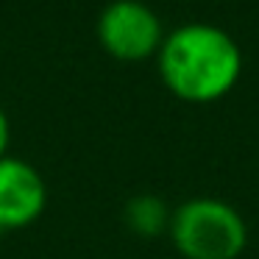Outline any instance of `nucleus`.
<instances>
[{
  "instance_id": "nucleus-7",
  "label": "nucleus",
  "mask_w": 259,
  "mask_h": 259,
  "mask_svg": "<svg viewBox=\"0 0 259 259\" xmlns=\"http://www.w3.org/2000/svg\"><path fill=\"white\" fill-rule=\"evenodd\" d=\"M3 231H6V229H3V226H0V234H3Z\"/></svg>"
},
{
  "instance_id": "nucleus-3",
  "label": "nucleus",
  "mask_w": 259,
  "mask_h": 259,
  "mask_svg": "<svg viewBox=\"0 0 259 259\" xmlns=\"http://www.w3.org/2000/svg\"><path fill=\"white\" fill-rule=\"evenodd\" d=\"M98 42L120 62H142L162 48V20L140 0H112L98 17Z\"/></svg>"
},
{
  "instance_id": "nucleus-4",
  "label": "nucleus",
  "mask_w": 259,
  "mask_h": 259,
  "mask_svg": "<svg viewBox=\"0 0 259 259\" xmlns=\"http://www.w3.org/2000/svg\"><path fill=\"white\" fill-rule=\"evenodd\" d=\"M48 206V184L31 162L17 156L0 159V226L25 229Z\"/></svg>"
},
{
  "instance_id": "nucleus-2",
  "label": "nucleus",
  "mask_w": 259,
  "mask_h": 259,
  "mask_svg": "<svg viewBox=\"0 0 259 259\" xmlns=\"http://www.w3.org/2000/svg\"><path fill=\"white\" fill-rule=\"evenodd\" d=\"M170 240L184 259H237L245 251L242 214L220 198H192L170 214Z\"/></svg>"
},
{
  "instance_id": "nucleus-6",
  "label": "nucleus",
  "mask_w": 259,
  "mask_h": 259,
  "mask_svg": "<svg viewBox=\"0 0 259 259\" xmlns=\"http://www.w3.org/2000/svg\"><path fill=\"white\" fill-rule=\"evenodd\" d=\"M9 142H12V125H9V117L0 106V159L9 156Z\"/></svg>"
},
{
  "instance_id": "nucleus-1",
  "label": "nucleus",
  "mask_w": 259,
  "mask_h": 259,
  "mask_svg": "<svg viewBox=\"0 0 259 259\" xmlns=\"http://www.w3.org/2000/svg\"><path fill=\"white\" fill-rule=\"evenodd\" d=\"M156 56L164 87L190 103L220 101L234 90L242 73L237 42L209 23H190L170 31Z\"/></svg>"
},
{
  "instance_id": "nucleus-5",
  "label": "nucleus",
  "mask_w": 259,
  "mask_h": 259,
  "mask_svg": "<svg viewBox=\"0 0 259 259\" xmlns=\"http://www.w3.org/2000/svg\"><path fill=\"white\" fill-rule=\"evenodd\" d=\"M170 209L156 195H137L125 203V226L140 237H156L167 231L170 226Z\"/></svg>"
}]
</instances>
